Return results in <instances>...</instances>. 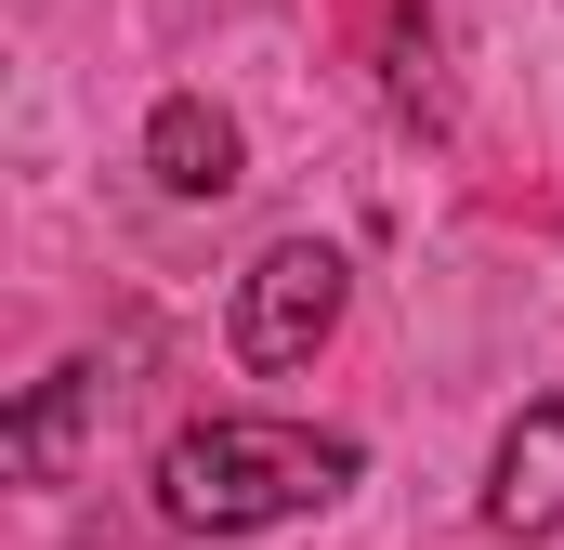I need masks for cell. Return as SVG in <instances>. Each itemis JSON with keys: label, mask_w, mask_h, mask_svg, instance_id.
Here are the masks:
<instances>
[{"label": "cell", "mask_w": 564, "mask_h": 550, "mask_svg": "<svg viewBox=\"0 0 564 550\" xmlns=\"http://www.w3.org/2000/svg\"><path fill=\"white\" fill-rule=\"evenodd\" d=\"M355 472H368V446L315 432V419H184L158 446V512L184 538H263L289 512H328Z\"/></svg>", "instance_id": "obj_1"}, {"label": "cell", "mask_w": 564, "mask_h": 550, "mask_svg": "<svg viewBox=\"0 0 564 550\" xmlns=\"http://www.w3.org/2000/svg\"><path fill=\"white\" fill-rule=\"evenodd\" d=\"M341 250L328 237H276L263 263L237 275V354L263 367V381H289V367H315V341L341 328Z\"/></svg>", "instance_id": "obj_2"}, {"label": "cell", "mask_w": 564, "mask_h": 550, "mask_svg": "<svg viewBox=\"0 0 564 550\" xmlns=\"http://www.w3.org/2000/svg\"><path fill=\"white\" fill-rule=\"evenodd\" d=\"M486 525H499V538H552L564 525V394H539V407L499 432V459H486Z\"/></svg>", "instance_id": "obj_3"}, {"label": "cell", "mask_w": 564, "mask_h": 550, "mask_svg": "<svg viewBox=\"0 0 564 550\" xmlns=\"http://www.w3.org/2000/svg\"><path fill=\"white\" fill-rule=\"evenodd\" d=\"M237 119L210 106V92H171L158 119H144V170H158V197H184V210H210V197H237Z\"/></svg>", "instance_id": "obj_4"}, {"label": "cell", "mask_w": 564, "mask_h": 550, "mask_svg": "<svg viewBox=\"0 0 564 550\" xmlns=\"http://www.w3.org/2000/svg\"><path fill=\"white\" fill-rule=\"evenodd\" d=\"M93 407H106V367H93V354H66V367H53V381L13 407L0 459H13L26 485H66V446H79V419H93Z\"/></svg>", "instance_id": "obj_5"}]
</instances>
